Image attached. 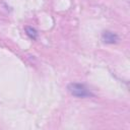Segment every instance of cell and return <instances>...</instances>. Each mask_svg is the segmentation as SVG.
Masks as SVG:
<instances>
[{"label": "cell", "mask_w": 130, "mask_h": 130, "mask_svg": "<svg viewBox=\"0 0 130 130\" xmlns=\"http://www.w3.org/2000/svg\"><path fill=\"white\" fill-rule=\"evenodd\" d=\"M68 91L76 98H88V96H92V93L90 92V90L82 83H77V82H72L68 84Z\"/></svg>", "instance_id": "1"}, {"label": "cell", "mask_w": 130, "mask_h": 130, "mask_svg": "<svg viewBox=\"0 0 130 130\" xmlns=\"http://www.w3.org/2000/svg\"><path fill=\"white\" fill-rule=\"evenodd\" d=\"M102 39H103L104 43H106V44H115V43H117L118 40H119L118 36H117L115 32L109 31V30H106V31L103 32Z\"/></svg>", "instance_id": "2"}, {"label": "cell", "mask_w": 130, "mask_h": 130, "mask_svg": "<svg viewBox=\"0 0 130 130\" xmlns=\"http://www.w3.org/2000/svg\"><path fill=\"white\" fill-rule=\"evenodd\" d=\"M25 31H26V35H27L30 39H32V40H36V39H37L38 32H37V30H36L34 27H31V26H26V27H25Z\"/></svg>", "instance_id": "3"}]
</instances>
